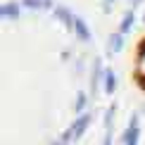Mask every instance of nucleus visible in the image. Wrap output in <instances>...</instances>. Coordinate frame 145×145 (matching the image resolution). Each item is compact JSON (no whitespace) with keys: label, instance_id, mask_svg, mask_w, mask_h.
I'll return each instance as SVG.
<instances>
[{"label":"nucleus","instance_id":"1","mask_svg":"<svg viewBox=\"0 0 145 145\" xmlns=\"http://www.w3.org/2000/svg\"><path fill=\"white\" fill-rule=\"evenodd\" d=\"M129 138H126V145H136V136H138V126H136V121H133V126L129 129V133H126Z\"/></svg>","mask_w":145,"mask_h":145},{"label":"nucleus","instance_id":"2","mask_svg":"<svg viewBox=\"0 0 145 145\" xmlns=\"http://www.w3.org/2000/svg\"><path fill=\"white\" fill-rule=\"evenodd\" d=\"M86 121H88V119H86V117H81V119H78V124L74 126V136H78V133H81V131H83V129H86Z\"/></svg>","mask_w":145,"mask_h":145}]
</instances>
